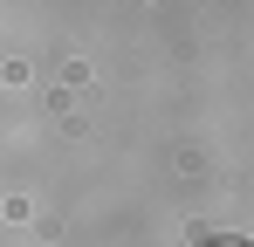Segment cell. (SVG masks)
I'll list each match as a JSON object with an SVG mask.
<instances>
[{"label": "cell", "mask_w": 254, "mask_h": 247, "mask_svg": "<svg viewBox=\"0 0 254 247\" xmlns=\"http://www.w3.org/2000/svg\"><path fill=\"white\" fill-rule=\"evenodd\" d=\"M213 247H248V241H213Z\"/></svg>", "instance_id": "6da1fadb"}]
</instances>
